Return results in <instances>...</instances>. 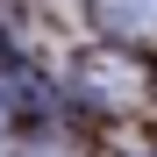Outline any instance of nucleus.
<instances>
[{"label":"nucleus","instance_id":"f257e3e1","mask_svg":"<svg viewBox=\"0 0 157 157\" xmlns=\"http://www.w3.org/2000/svg\"><path fill=\"white\" fill-rule=\"evenodd\" d=\"M64 86H71L78 107H93V114H136L143 100H150V64H143V50L86 43V50H71Z\"/></svg>","mask_w":157,"mask_h":157},{"label":"nucleus","instance_id":"f03ea898","mask_svg":"<svg viewBox=\"0 0 157 157\" xmlns=\"http://www.w3.org/2000/svg\"><path fill=\"white\" fill-rule=\"evenodd\" d=\"M100 43H121V50H150L157 43V0H86Z\"/></svg>","mask_w":157,"mask_h":157},{"label":"nucleus","instance_id":"7ed1b4c3","mask_svg":"<svg viewBox=\"0 0 157 157\" xmlns=\"http://www.w3.org/2000/svg\"><path fill=\"white\" fill-rule=\"evenodd\" d=\"M128 157H157V150H128Z\"/></svg>","mask_w":157,"mask_h":157}]
</instances>
